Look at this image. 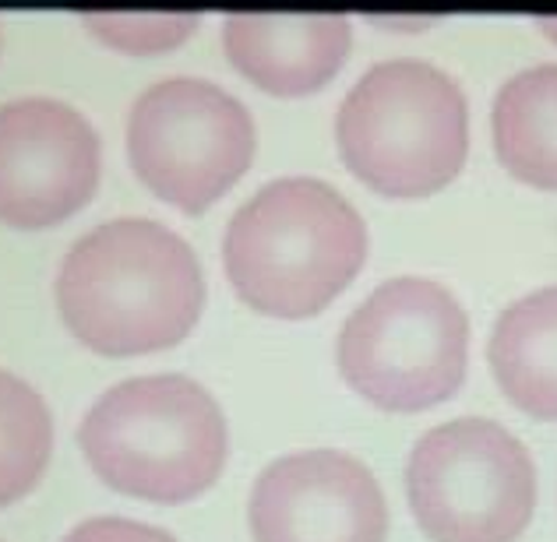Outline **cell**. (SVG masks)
I'll use <instances>...</instances> for the list:
<instances>
[{
  "mask_svg": "<svg viewBox=\"0 0 557 542\" xmlns=\"http://www.w3.org/2000/svg\"><path fill=\"white\" fill-rule=\"evenodd\" d=\"M230 61L275 96L321 89L343 67L354 25L346 14H255L233 11L223 22Z\"/></svg>",
  "mask_w": 557,
  "mask_h": 542,
  "instance_id": "obj_10",
  "label": "cell"
},
{
  "mask_svg": "<svg viewBox=\"0 0 557 542\" xmlns=\"http://www.w3.org/2000/svg\"><path fill=\"white\" fill-rule=\"evenodd\" d=\"M82 22L92 28L102 42L131 50V53H152L177 47V42L198 25V14L190 11H89Z\"/></svg>",
  "mask_w": 557,
  "mask_h": 542,
  "instance_id": "obj_14",
  "label": "cell"
},
{
  "mask_svg": "<svg viewBox=\"0 0 557 542\" xmlns=\"http://www.w3.org/2000/svg\"><path fill=\"white\" fill-rule=\"evenodd\" d=\"M99 138L85 116L50 96L0 106V218L11 226L61 223L92 198Z\"/></svg>",
  "mask_w": 557,
  "mask_h": 542,
  "instance_id": "obj_8",
  "label": "cell"
},
{
  "mask_svg": "<svg viewBox=\"0 0 557 542\" xmlns=\"http://www.w3.org/2000/svg\"><path fill=\"white\" fill-rule=\"evenodd\" d=\"M223 257L244 303L300 320L325 311L354 282L368 257V226L325 180L283 177L233 212Z\"/></svg>",
  "mask_w": 557,
  "mask_h": 542,
  "instance_id": "obj_2",
  "label": "cell"
},
{
  "mask_svg": "<svg viewBox=\"0 0 557 542\" xmlns=\"http://www.w3.org/2000/svg\"><path fill=\"white\" fill-rule=\"evenodd\" d=\"M406 493L431 542H516L536 507V468L519 437L466 416L420 437Z\"/></svg>",
  "mask_w": 557,
  "mask_h": 542,
  "instance_id": "obj_6",
  "label": "cell"
},
{
  "mask_svg": "<svg viewBox=\"0 0 557 542\" xmlns=\"http://www.w3.org/2000/svg\"><path fill=\"white\" fill-rule=\"evenodd\" d=\"M540 28H544V33L557 42V18H540Z\"/></svg>",
  "mask_w": 557,
  "mask_h": 542,
  "instance_id": "obj_16",
  "label": "cell"
},
{
  "mask_svg": "<svg viewBox=\"0 0 557 542\" xmlns=\"http://www.w3.org/2000/svg\"><path fill=\"white\" fill-rule=\"evenodd\" d=\"M494 149L502 166L533 187L557 190V64H536L494 99Z\"/></svg>",
  "mask_w": 557,
  "mask_h": 542,
  "instance_id": "obj_12",
  "label": "cell"
},
{
  "mask_svg": "<svg viewBox=\"0 0 557 542\" xmlns=\"http://www.w3.org/2000/svg\"><path fill=\"white\" fill-rule=\"evenodd\" d=\"M127 155L159 198L201 212L251 166L255 121L212 81L163 78L131 102Z\"/></svg>",
  "mask_w": 557,
  "mask_h": 542,
  "instance_id": "obj_7",
  "label": "cell"
},
{
  "mask_svg": "<svg viewBox=\"0 0 557 542\" xmlns=\"http://www.w3.org/2000/svg\"><path fill=\"white\" fill-rule=\"evenodd\" d=\"M487 356L511 405L557 419V286L530 292L497 317Z\"/></svg>",
  "mask_w": 557,
  "mask_h": 542,
  "instance_id": "obj_11",
  "label": "cell"
},
{
  "mask_svg": "<svg viewBox=\"0 0 557 542\" xmlns=\"http://www.w3.org/2000/svg\"><path fill=\"white\" fill-rule=\"evenodd\" d=\"M335 135L363 184L392 198H423L456 180L466 163V96L428 61H381L346 92Z\"/></svg>",
  "mask_w": 557,
  "mask_h": 542,
  "instance_id": "obj_4",
  "label": "cell"
},
{
  "mask_svg": "<svg viewBox=\"0 0 557 542\" xmlns=\"http://www.w3.org/2000/svg\"><path fill=\"white\" fill-rule=\"evenodd\" d=\"M78 441L113 490L156 504H184L226 465L223 408L184 374L131 377L99 394Z\"/></svg>",
  "mask_w": 557,
  "mask_h": 542,
  "instance_id": "obj_3",
  "label": "cell"
},
{
  "mask_svg": "<svg viewBox=\"0 0 557 542\" xmlns=\"http://www.w3.org/2000/svg\"><path fill=\"white\" fill-rule=\"evenodd\" d=\"M50 408L22 377L0 370V507L36 487L50 462Z\"/></svg>",
  "mask_w": 557,
  "mask_h": 542,
  "instance_id": "obj_13",
  "label": "cell"
},
{
  "mask_svg": "<svg viewBox=\"0 0 557 542\" xmlns=\"http://www.w3.org/2000/svg\"><path fill=\"white\" fill-rule=\"evenodd\" d=\"M469 320L459 300L431 278L377 286L339 335L346 385L388 413H420L451 399L466 377Z\"/></svg>",
  "mask_w": 557,
  "mask_h": 542,
  "instance_id": "obj_5",
  "label": "cell"
},
{
  "mask_svg": "<svg viewBox=\"0 0 557 542\" xmlns=\"http://www.w3.org/2000/svg\"><path fill=\"white\" fill-rule=\"evenodd\" d=\"M251 532L255 542H385V493L354 454L297 451L258 476Z\"/></svg>",
  "mask_w": 557,
  "mask_h": 542,
  "instance_id": "obj_9",
  "label": "cell"
},
{
  "mask_svg": "<svg viewBox=\"0 0 557 542\" xmlns=\"http://www.w3.org/2000/svg\"><path fill=\"white\" fill-rule=\"evenodd\" d=\"M205 303L195 251L152 218H110L71 243L57 275L64 325L96 353L138 356L177 345Z\"/></svg>",
  "mask_w": 557,
  "mask_h": 542,
  "instance_id": "obj_1",
  "label": "cell"
},
{
  "mask_svg": "<svg viewBox=\"0 0 557 542\" xmlns=\"http://www.w3.org/2000/svg\"><path fill=\"white\" fill-rule=\"evenodd\" d=\"M64 542H177L166 529L156 525L131 521V518H89L75 525Z\"/></svg>",
  "mask_w": 557,
  "mask_h": 542,
  "instance_id": "obj_15",
  "label": "cell"
}]
</instances>
